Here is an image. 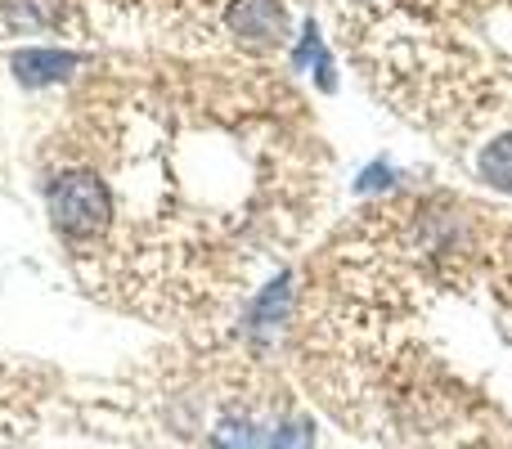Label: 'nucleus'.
I'll return each mask as SVG.
<instances>
[{
	"label": "nucleus",
	"instance_id": "obj_3",
	"mask_svg": "<svg viewBox=\"0 0 512 449\" xmlns=\"http://www.w3.org/2000/svg\"><path fill=\"white\" fill-rule=\"evenodd\" d=\"M481 180L495 185L499 194H512V135L508 140H495L481 153Z\"/></svg>",
	"mask_w": 512,
	"mask_h": 449
},
{
	"label": "nucleus",
	"instance_id": "obj_4",
	"mask_svg": "<svg viewBox=\"0 0 512 449\" xmlns=\"http://www.w3.org/2000/svg\"><path fill=\"white\" fill-rule=\"evenodd\" d=\"M270 449H315V427L306 418H292L270 436Z\"/></svg>",
	"mask_w": 512,
	"mask_h": 449
},
{
	"label": "nucleus",
	"instance_id": "obj_2",
	"mask_svg": "<svg viewBox=\"0 0 512 449\" xmlns=\"http://www.w3.org/2000/svg\"><path fill=\"white\" fill-rule=\"evenodd\" d=\"M81 63H86L81 54H63V50H18L14 59H9V68H14V77L23 81V86H50V81L77 72Z\"/></svg>",
	"mask_w": 512,
	"mask_h": 449
},
{
	"label": "nucleus",
	"instance_id": "obj_5",
	"mask_svg": "<svg viewBox=\"0 0 512 449\" xmlns=\"http://www.w3.org/2000/svg\"><path fill=\"white\" fill-rule=\"evenodd\" d=\"M216 449H256V432L252 423H243V418H230V423L216 427Z\"/></svg>",
	"mask_w": 512,
	"mask_h": 449
},
{
	"label": "nucleus",
	"instance_id": "obj_1",
	"mask_svg": "<svg viewBox=\"0 0 512 449\" xmlns=\"http://www.w3.org/2000/svg\"><path fill=\"white\" fill-rule=\"evenodd\" d=\"M230 27L234 36H243L248 45H265V50L288 41V14H283L279 0H234Z\"/></svg>",
	"mask_w": 512,
	"mask_h": 449
}]
</instances>
